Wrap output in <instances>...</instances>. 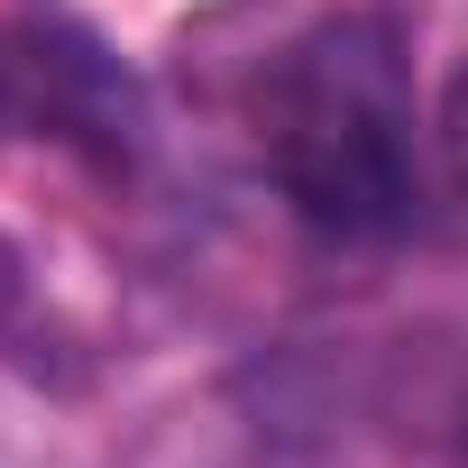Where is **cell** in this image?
<instances>
[{"mask_svg": "<svg viewBox=\"0 0 468 468\" xmlns=\"http://www.w3.org/2000/svg\"><path fill=\"white\" fill-rule=\"evenodd\" d=\"M258 138H267L285 202L313 229H340V239L395 229L413 202V156H404V83H395L386 28L367 19L313 28L267 74Z\"/></svg>", "mask_w": 468, "mask_h": 468, "instance_id": "1", "label": "cell"}, {"mask_svg": "<svg viewBox=\"0 0 468 468\" xmlns=\"http://www.w3.org/2000/svg\"><path fill=\"white\" fill-rule=\"evenodd\" d=\"M0 92H10V111L56 138H92V120H111V74L92 65L83 37H19L0 47Z\"/></svg>", "mask_w": 468, "mask_h": 468, "instance_id": "2", "label": "cell"}, {"mask_svg": "<svg viewBox=\"0 0 468 468\" xmlns=\"http://www.w3.org/2000/svg\"><path fill=\"white\" fill-rule=\"evenodd\" d=\"M441 156H450V184L468 193V74H450L441 92Z\"/></svg>", "mask_w": 468, "mask_h": 468, "instance_id": "3", "label": "cell"}]
</instances>
